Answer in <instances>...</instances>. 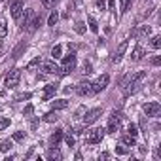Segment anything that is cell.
<instances>
[{
    "label": "cell",
    "mask_w": 161,
    "mask_h": 161,
    "mask_svg": "<svg viewBox=\"0 0 161 161\" xmlns=\"http://www.w3.org/2000/svg\"><path fill=\"white\" fill-rule=\"evenodd\" d=\"M55 91H57V84H47V86H46V89H44L42 99H44V101H49V99L55 95Z\"/></svg>",
    "instance_id": "cell-12"
},
{
    "label": "cell",
    "mask_w": 161,
    "mask_h": 161,
    "mask_svg": "<svg viewBox=\"0 0 161 161\" xmlns=\"http://www.w3.org/2000/svg\"><path fill=\"white\" fill-rule=\"evenodd\" d=\"M6 34H8V25L4 19H0V38H4Z\"/></svg>",
    "instance_id": "cell-24"
},
{
    "label": "cell",
    "mask_w": 161,
    "mask_h": 161,
    "mask_svg": "<svg viewBox=\"0 0 161 161\" xmlns=\"http://www.w3.org/2000/svg\"><path fill=\"white\" fill-rule=\"evenodd\" d=\"M61 53H63V46H59V44H57V46H53V47H51V57H53V59H59V57H61Z\"/></svg>",
    "instance_id": "cell-23"
},
{
    "label": "cell",
    "mask_w": 161,
    "mask_h": 161,
    "mask_svg": "<svg viewBox=\"0 0 161 161\" xmlns=\"http://www.w3.org/2000/svg\"><path fill=\"white\" fill-rule=\"evenodd\" d=\"M57 119H59L57 110H51V112H47V114L44 116V121H47V123H53V121H57Z\"/></svg>",
    "instance_id": "cell-19"
},
{
    "label": "cell",
    "mask_w": 161,
    "mask_h": 161,
    "mask_svg": "<svg viewBox=\"0 0 161 161\" xmlns=\"http://www.w3.org/2000/svg\"><path fill=\"white\" fill-rule=\"evenodd\" d=\"M76 68V53L72 51V53H68L64 59H63V66L59 68L61 70V74H68V72H72Z\"/></svg>",
    "instance_id": "cell-2"
},
{
    "label": "cell",
    "mask_w": 161,
    "mask_h": 161,
    "mask_svg": "<svg viewBox=\"0 0 161 161\" xmlns=\"http://www.w3.org/2000/svg\"><path fill=\"white\" fill-rule=\"evenodd\" d=\"M64 142H66V146H74V144H76V140H74L72 135H66V136H64Z\"/></svg>",
    "instance_id": "cell-33"
},
{
    "label": "cell",
    "mask_w": 161,
    "mask_h": 161,
    "mask_svg": "<svg viewBox=\"0 0 161 161\" xmlns=\"http://www.w3.org/2000/svg\"><path fill=\"white\" fill-rule=\"evenodd\" d=\"M40 2H42V6H44V8H53L57 0H40Z\"/></svg>",
    "instance_id": "cell-31"
},
{
    "label": "cell",
    "mask_w": 161,
    "mask_h": 161,
    "mask_svg": "<svg viewBox=\"0 0 161 161\" xmlns=\"http://www.w3.org/2000/svg\"><path fill=\"white\" fill-rule=\"evenodd\" d=\"M121 118H123V114L121 112H112L110 114V119H108V129H106V133H116L118 129H119V123H121Z\"/></svg>",
    "instance_id": "cell-3"
},
{
    "label": "cell",
    "mask_w": 161,
    "mask_h": 161,
    "mask_svg": "<svg viewBox=\"0 0 161 161\" xmlns=\"http://www.w3.org/2000/svg\"><path fill=\"white\" fill-rule=\"evenodd\" d=\"M10 10H12V17L19 21V19H21V15H23V12H25V4L21 2V0H15V2L12 4V8H10Z\"/></svg>",
    "instance_id": "cell-9"
},
{
    "label": "cell",
    "mask_w": 161,
    "mask_h": 161,
    "mask_svg": "<svg viewBox=\"0 0 161 161\" xmlns=\"http://www.w3.org/2000/svg\"><path fill=\"white\" fill-rule=\"evenodd\" d=\"M104 129L103 127H93V129H89L87 133H86V142L87 144H99L103 138H104Z\"/></svg>",
    "instance_id": "cell-1"
},
{
    "label": "cell",
    "mask_w": 161,
    "mask_h": 161,
    "mask_svg": "<svg viewBox=\"0 0 161 161\" xmlns=\"http://www.w3.org/2000/svg\"><path fill=\"white\" fill-rule=\"evenodd\" d=\"M25 49H27V42H25V40H21V42L14 47V51H12V59H19V57H21V53H23Z\"/></svg>",
    "instance_id": "cell-10"
},
{
    "label": "cell",
    "mask_w": 161,
    "mask_h": 161,
    "mask_svg": "<svg viewBox=\"0 0 161 161\" xmlns=\"http://www.w3.org/2000/svg\"><path fill=\"white\" fill-rule=\"evenodd\" d=\"M25 138V133H15L14 135V140H23Z\"/></svg>",
    "instance_id": "cell-38"
},
{
    "label": "cell",
    "mask_w": 161,
    "mask_h": 161,
    "mask_svg": "<svg viewBox=\"0 0 161 161\" xmlns=\"http://www.w3.org/2000/svg\"><path fill=\"white\" fill-rule=\"evenodd\" d=\"M12 146H14L12 140H4L2 144H0V150H2V152H8V150H12Z\"/></svg>",
    "instance_id": "cell-26"
},
{
    "label": "cell",
    "mask_w": 161,
    "mask_h": 161,
    "mask_svg": "<svg viewBox=\"0 0 161 161\" xmlns=\"http://www.w3.org/2000/svg\"><path fill=\"white\" fill-rule=\"evenodd\" d=\"M101 116H103V108H93V110L86 112V116H84V125H91V123H95Z\"/></svg>",
    "instance_id": "cell-6"
},
{
    "label": "cell",
    "mask_w": 161,
    "mask_h": 161,
    "mask_svg": "<svg viewBox=\"0 0 161 161\" xmlns=\"http://www.w3.org/2000/svg\"><path fill=\"white\" fill-rule=\"evenodd\" d=\"M61 138H63V131H55L53 135H51V146H59V142H61Z\"/></svg>",
    "instance_id": "cell-20"
},
{
    "label": "cell",
    "mask_w": 161,
    "mask_h": 161,
    "mask_svg": "<svg viewBox=\"0 0 161 161\" xmlns=\"http://www.w3.org/2000/svg\"><path fill=\"white\" fill-rule=\"evenodd\" d=\"M42 70L46 74H55V72H59V66L53 61H46V63H42Z\"/></svg>",
    "instance_id": "cell-11"
},
{
    "label": "cell",
    "mask_w": 161,
    "mask_h": 161,
    "mask_svg": "<svg viewBox=\"0 0 161 161\" xmlns=\"http://www.w3.org/2000/svg\"><path fill=\"white\" fill-rule=\"evenodd\" d=\"M159 112H161V104H159V103L152 101V103L144 104V114H146V116H150V118H157Z\"/></svg>",
    "instance_id": "cell-7"
},
{
    "label": "cell",
    "mask_w": 161,
    "mask_h": 161,
    "mask_svg": "<svg viewBox=\"0 0 161 161\" xmlns=\"http://www.w3.org/2000/svg\"><path fill=\"white\" fill-rule=\"evenodd\" d=\"M6 127H10V119L8 118H0V131H4Z\"/></svg>",
    "instance_id": "cell-30"
},
{
    "label": "cell",
    "mask_w": 161,
    "mask_h": 161,
    "mask_svg": "<svg viewBox=\"0 0 161 161\" xmlns=\"http://www.w3.org/2000/svg\"><path fill=\"white\" fill-rule=\"evenodd\" d=\"M108 10H116V0H108Z\"/></svg>",
    "instance_id": "cell-42"
},
{
    "label": "cell",
    "mask_w": 161,
    "mask_h": 161,
    "mask_svg": "<svg viewBox=\"0 0 161 161\" xmlns=\"http://www.w3.org/2000/svg\"><path fill=\"white\" fill-rule=\"evenodd\" d=\"M34 15H36V14H34V10H25V12H23V15H21V25H23V27H27V25L34 19Z\"/></svg>",
    "instance_id": "cell-13"
},
{
    "label": "cell",
    "mask_w": 161,
    "mask_h": 161,
    "mask_svg": "<svg viewBox=\"0 0 161 161\" xmlns=\"http://www.w3.org/2000/svg\"><path fill=\"white\" fill-rule=\"evenodd\" d=\"M108 82H110V76H108V74H103V76H99V80H97V82H95V84H91V93H99V91L106 89Z\"/></svg>",
    "instance_id": "cell-5"
},
{
    "label": "cell",
    "mask_w": 161,
    "mask_h": 161,
    "mask_svg": "<svg viewBox=\"0 0 161 161\" xmlns=\"http://www.w3.org/2000/svg\"><path fill=\"white\" fill-rule=\"evenodd\" d=\"M116 152H118L119 155H123V153H127V150H125L123 146H118V148H116Z\"/></svg>",
    "instance_id": "cell-41"
},
{
    "label": "cell",
    "mask_w": 161,
    "mask_h": 161,
    "mask_svg": "<svg viewBox=\"0 0 161 161\" xmlns=\"http://www.w3.org/2000/svg\"><path fill=\"white\" fill-rule=\"evenodd\" d=\"M87 25H89L91 32H99V25H97V21H95V17H93V15H89V17H87Z\"/></svg>",
    "instance_id": "cell-22"
},
{
    "label": "cell",
    "mask_w": 161,
    "mask_h": 161,
    "mask_svg": "<svg viewBox=\"0 0 161 161\" xmlns=\"http://www.w3.org/2000/svg\"><path fill=\"white\" fill-rule=\"evenodd\" d=\"M95 2H97V6H99L101 10H104V2H103V0H95Z\"/></svg>",
    "instance_id": "cell-43"
},
{
    "label": "cell",
    "mask_w": 161,
    "mask_h": 161,
    "mask_svg": "<svg viewBox=\"0 0 161 161\" xmlns=\"http://www.w3.org/2000/svg\"><path fill=\"white\" fill-rule=\"evenodd\" d=\"M57 21H59V15H57V12H53V14L49 15V19H47V25H49V27H53Z\"/></svg>",
    "instance_id": "cell-27"
},
{
    "label": "cell",
    "mask_w": 161,
    "mask_h": 161,
    "mask_svg": "<svg viewBox=\"0 0 161 161\" xmlns=\"http://www.w3.org/2000/svg\"><path fill=\"white\" fill-rule=\"evenodd\" d=\"M84 31H86V27H84V23H82V21H78V23H76V32H80V34H82Z\"/></svg>",
    "instance_id": "cell-34"
},
{
    "label": "cell",
    "mask_w": 161,
    "mask_h": 161,
    "mask_svg": "<svg viewBox=\"0 0 161 161\" xmlns=\"http://www.w3.org/2000/svg\"><path fill=\"white\" fill-rule=\"evenodd\" d=\"M84 72H86V74L91 72V64H89V63H84Z\"/></svg>",
    "instance_id": "cell-39"
},
{
    "label": "cell",
    "mask_w": 161,
    "mask_h": 161,
    "mask_svg": "<svg viewBox=\"0 0 161 161\" xmlns=\"http://www.w3.org/2000/svg\"><path fill=\"white\" fill-rule=\"evenodd\" d=\"M127 133H129L131 136H135V138H136V136H138V129H136V125H135V123H129V127H127Z\"/></svg>",
    "instance_id": "cell-25"
},
{
    "label": "cell",
    "mask_w": 161,
    "mask_h": 161,
    "mask_svg": "<svg viewBox=\"0 0 161 161\" xmlns=\"http://www.w3.org/2000/svg\"><path fill=\"white\" fill-rule=\"evenodd\" d=\"M47 159H51V161H55V159H57V161H59V159H63V153L57 150V146H55V148H51V150L47 152Z\"/></svg>",
    "instance_id": "cell-18"
},
{
    "label": "cell",
    "mask_w": 161,
    "mask_h": 161,
    "mask_svg": "<svg viewBox=\"0 0 161 161\" xmlns=\"http://www.w3.org/2000/svg\"><path fill=\"white\" fill-rule=\"evenodd\" d=\"M129 2H131V0H121V14H125V12H127Z\"/></svg>",
    "instance_id": "cell-35"
},
{
    "label": "cell",
    "mask_w": 161,
    "mask_h": 161,
    "mask_svg": "<svg viewBox=\"0 0 161 161\" xmlns=\"http://www.w3.org/2000/svg\"><path fill=\"white\" fill-rule=\"evenodd\" d=\"M38 64H40V59L36 57V59H32V61L29 63V66H27V68H34V66H38Z\"/></svg>",
    "instance_id": "cell-37"
},
{
    "label": "cell",
    "mask_w": 161,
    "mask_h": 161,
    "mask_svg": "<svg viewBox=\"0 0 161 161\" xmlns=\"http://www.w3.org/2000/svg\"><path fill=\"white\" fill-rule=\"evenodd\" d=\"M121 144H123V146H135V136H131L129 133L123 135V136H121Z\"/></svg>",
    "instance_id": "cell-21"
},
{
    "label": "cell",
    "mask_w": 161,
    "mask_h": 161,
    "mask_svg": "<svg viewBox=\"0 0 161 161\" xmlns=\"http://www.w3.org/2000/svg\"><path fill=\"white\" fill-rule=\"evenodd\" d=\"M142 55H144V47H142V46H136V47L133 49V53H131V61H140Z\"/></svg>",
    "instance_id": "cell-16"
},
{
    "label": "cell",
    "mask_w": 161,
    "mask_h": 161,
    "mask_svg": "<svg viewBox=\"0 0 161 161\" xmlns=\"http://www.w3.org/2000/svg\"><path fill=\"white\" fill-rule=\"evenodd\" d=\"M40 23H42L40 15H34V19H32V21H31V23L27 25V31H29V32H34V31H36V29L40 27Z\"/></svg>",
    "instance_id": "cell-15"
},
{
    "label": "cell",
    "mask_w": 161,
    "mask_h": 161,
    "mask_svg": "<svg viewBox=\"0 0 161 161\" xmlns=\"http://www.w3.org/2000/svg\"><path fill=\"white\" fill-rule=\"evenodd\" d=\"M68 106V101L66 99H59V101H51V108L53 110H63Z\"/></svg>",
    "instance_id": "cell-17"
},
{
    "label": "cell",
    "mask_w": 161,
    "mask_h": 161,
    "mask_svg": "<svg viewBox=\"0 0 161 161\" xmlns=\"http://www.w3.org/2000/svg\"><path fill=\"white\" fill-rule=\"evenodd\" d=\"M32 110H34V108H32V104H27V106H25V114H27V116H29V114H32Z\"/></svg>",
    "instance_id": "cell-40"
},
{
    "label": "cell",
    "mask_w": 161,
    "mask_h": 161,
    "mask_svg": "<svg viewBox=\"0 0 161 161\" xmlns=\"http://www.w3.org/2000/svg\"><path fill=\"white\" fill-rule=\"evenodd\" d=\"M150 32H152V31H150V27H146V25H144V27H142V31H140V38L150 36Z\"/></svg>",
    "instance_id": "cell-32"
},
{
    "label": "cell",
    "mask_w": 161,
    "mask_h": 161,
    "mask_svg": "<svg viewBox=\"0 0 161 161\" xmlns=\"http://www.w3.org/2000/svg\"><path fill=\"white\" fill-rule=\"evenodd\" d=\"M152 47L153 49H159L161 47V36H153L152 38Z\"/></svg>",
    "instance_id": "cell-28"
},
{
    "label": "cell",
    "mask_w": 161,
    "mask_h": 161,
    "mask_svg": "<svg viewBox=\"0 0 161 161\" xmlns=\"http://www.w3.org/2000/svg\"><path fill=\"white\" fill-rule=\"evenodd\" d=\"M32 97V93H19V95H15V101H29Z\"/></svg>",
    "instance_id": "cell-29"
},
{
    "label": "cell",
    "mask_w": 161,
    "mask_h": 161,
    "mask_svg": "<svg viewBox=\"0 0 161 161\" xmlns=\"http://www.w3.org/2000/svg\"><path fill=\"white\" fill-rule=\"evenodd\" d=\"M125 49H127V40H123V42L119 44V47H118V51H116V55L112 57V61H114V63H119V61H121V55L125 53Z\"/></svg>",
    "instance_id": "cell-14"
},
{
    "label": "cell",
    "mask_w": 161,
    "mask_h": 161,
    "mask_svg": "<svg viewBox=\"0 0 161 161\" xmlns=\"http://www.w3.org/2000/svg\"><path fill=\"white\" fill-rule=\"evenodd\" d=\"M19 80H21V70H12L8 76H6V87L8 89H14L19 86Z\"/></svg>",
    "instance_id": "cell-4"
},
{
    "label": "cell",
    "mask_w": 161,
    "mask_h": 161,
    "mask_svg": "<svg viewBox=\"0 0 161 161\" xmlns=\"http://www.w3.org/2000/svg\"><path fill=\"white\" fill-rule=\"evenodd\" d=\"M84 2V0H74V4H82Z\"/></svg>",
    "instance_id": "cell-44"
},
{
    "label": "cell",
    "mask_w": 161,
    "mask_h": 161,
    "mask_svg": "<svg viewBox=\"0 0 161 161\" xmlns=\"http://www.w3.org/2000/svg\"><path fill=\"white\" fill-rule=\"evenodd\" d=\"M152 64H153V66H159V64H161V57H159V55L152 57Z\"/></svg>",
    "instance_id": "cell-36"
},
{
    "label": "cell",
    "mask_w": 161,
    "mask_h": 161,
    "mask_svg": "<svg viewBox=\"0 0 161 161\" xmlns=\"http://www.w3.org/2000/svg\"><path fill=\"white\" fill-rule=\"evenodd\" d=\"M76 93H78L80 97L91 95V82H87V80H82V82L76 86Z\"/></svg>",
    "instance_id": "cell-8"
}]
</instances>
